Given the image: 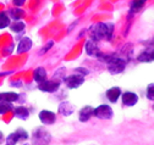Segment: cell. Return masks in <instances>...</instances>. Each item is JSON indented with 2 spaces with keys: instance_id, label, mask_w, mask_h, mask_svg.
<instances>
[{
  "instance_id": "obj_21",
  "label": "cell",
  "mask_w": 154,
  "mask_h": 145,
  "mask_svg": "<svg viewBox=\"0 0 154 145\" xmlns=\"http://www.w3.org/2000/svg\"><path fill=\"white\" fill-rule=\"evenodd\" d=\"M144 1L143 0H132V3H131V9H130V15L132 16L133 12H136V11H140L143 6H144Z\"/></svg>"
},
{
  "instance_id": "obj_23",
  "label": "cell",
  "mask_w": 154,
  "mask_h": 145,
  "mask_svg": "<svg viewBox=\"0 0 154 145\" xmlns=\"http://www.w3.org/2000/svg\"><path fill=\"white\" fill-rule=\"evenodd\" d=\"M12 108H14V105L12 102H3V101H0V115H4L9 111H12Z\"/></svg>"
},
{
  "instance_id": "obj_26",
  "label": "cell",
  "mask_w": 154,
  "mask_h": 145,
  "mask_svg": "<svg viewBox=\"0 0 154 145\" xmlns=\"http://www.w3.org/2000/svg\"><path fill=\"white\" fill-rule=\"evenodd\" d=\"M53 45H54V42H53V40H50V42H49V43H48V44L44 46V49H42V50L39 51V54H41V55H43V54H45V52H47V51H48V50H49V49H50Z\"/></svg>"
},
{
  "instance_id": "obj_16",
  "label": "cell",
  "mask_w": 154,
  "mask_h": 145,
  "mask_svg": "<svg viewBox=\"0 0 154 145\" xmlns=\"http://www.w3.org/2000/svg\"><path fill=\"white\" fill-rule=\"evenodd\" d=\"M59 112L63 116H70L75 112V106L69 101H63L59 105Z\"/></svg>"
},
{
  "instance_id": "obj_8",
  "label": "cell",
  "mask_w": 154,
  "mask_h": 145,
  "mask_svg": "<svg viewBox=\"0 0 154 145\" xmlns=\"http://www.w3.org/2000/svg\"><path fill=\"white\" fill-rule=\"evenodd\" d=\"M85 50L87 52L88 56H93V58H99L102 55V52L99 50V46L97 45V43L93 42L92 39L87 40L85 44Z\"/></svg>"
},
{
  "instance_id": "obj_4",
  "label": "cell",
  "mask_w": 154,
  "mask_h": 145,
  "mask_svg": "<svg viewBox=\"0 0 154 145\" xmlns=\"http://www.w3.org/2000/svg\"><path fill=\"white\" fill-rule=\"evenodd\" d=\"M93 116H95L99 120H110L114 116V110L111 108L110 105L103 104L99 105L98 107H95L93 110Z\"/></svg>"
},
{
  "instance_id": "obj_29",
  "label": "cell",
  "mask_w": 154,
  "mask_h": 145,
  "mask_svg": "<svg viewBox=\"0 0 154 145\" xmlns=\"http://www.w3.org/2000/svg\"><path fill=\"white\" fill-rule=\"evenodd\" d=\"M143 1H144V3H146V1H147V0H143Z\"/></svg>"
},
{
  "instance_id": "obj_9",
  "label": "cell",
  "mask_w": 154,
  "mask_h": 145,
  "mask_svg": "<svg viewBox=\"0 0 154 145\" xmlns=\"http://www.w3.org/2000/svg\"><path fill=\"white\" fill-rule=\"evenodd\" d=\"M121 100L125 106L131 107L138 102V95L133 92H125V93H121Z\"/></svg>"
},
{
  "instance_id": "obj_5",
  "label": "cell",
  "mask_w": 154,
  "mask_h": 145,
  "mask_svg": "<svg viewBox=\"0 0 154 145\" xmlns=\"http://www.w3.org/2000/svg\"><path fill=\"white\" fill-rule=\"evenodd\" d=\"M28 139V133L26 129H22V128H18L16 132L9 134L5 139V144L6 145H16L18 141L21 140H27Z\"/></svg>"
},
{
  "instance_id": "obj_1",
  "label": "cell",
  "mask_w": 154,
  "mask_h": 145,
  "mask_svg": "<svg viewBox=\"0 0 154 145\" xmlns=\"http://www.w3.org/2000/svg\"><path fill=\"white\" fill-rule=\"evenodd\" d=\"M89 32H91V39L93 42L110 40L112 37V33H114V25L100 22L97 25H93L89 28Z\"/></svg>"
},
{
  "instance_id": "obj_3",
  "label": "cell",
  "mask_w": 154,
  "mask_h": 145,
  "mask_svg": "<svg viewBox=\"0 0 154 145\" xmlns=\"http://www.w3.org/2000/svg\"><path fill=\"white\" fill-rule=\"evenodd\" d=\"M51 140L50 133L43 127H38L32 134V145H49Z\"/></svg>"
},
{
  "instance_id": "obj_10",
  "label": "cell",
  "mask_w": 154,
  "mask_h": 145,
  "mask_svg": "<svg viewBox=\"0 0 154 145\" xmlns=\"http://www.w3.org/2000/svg\"><path fill=\"white\" fill-rule=\"evenodd\" d=\"M38 117H39V121L43 123V124H54L55 121H56V115L55 112L53 111H49V110H42L39 112V115H38Z\"/></svg>"
},
{
  "instance_id": "obj_25",
  "label": "cell",
  "mask_w": 154,
  "mask_h": 145,
  "mask_svg": "<svg viewBox=\"0 0 154 145\" xmlns=\"http://www.w3.org/2000/svg\"><path fill=\"white\" fill-rule=\"evenodd\" d=\"M76 72H77V73H79V75H81V76H87L88 73H89V71L87 70V68H85V67H79V68H76L75 70Z\"/></svg>"
},
{
  "instance_id": "obj_17",
  "label": "cell",
  "mask_w": 154,
  "mask_h": 145,
  "mask_svg": "<svg viewBox=\"0 0 154 145\" xmlns=\"http://www.w3.org/2000/svg\"><path fill=\"white\" fill-rule=\"evenodd\" d=\"M18 99V94L15 92H3L0 93V101L3 102H15Z\"/></svg>"
},
{
  "instance_id": "obj_14",
  "label": "cell",
  "mask_w": 154,
  "mask_h": 145,
  "mask_svg": "<svg viewBox=\"0 0 154 145\" xmlns=\"http://www.w3.org/2000/svg\"><path fill=\"white\" fill-rule=\"evenodd\" d=\"M14 116L18 120H27L29 117V110L26 107V106H17V107H14Z\"/></svg>"
},
{
  "instance_id": "obj_7",
  "label": "cell",
  "mask_w": 154,
  "mask_h": 145,
  "mask_svg": "<svg viewBox=\"0 0 154 145\" xmlns=\"http://www.w3.org/2000/svg\"><path fill=\"white\" fill-rule=\"evenodd\" d=\"M60 88V82L56 81H44L38 84V89L43 93H55Z\"/></svg>"
},
{
  "instance_id": "obj_2",
  "label": "cell",
  "mask_w": 154,
  "mask_h": 145,
  "mask_svg": "<svg viewBox=\"0 0 154 145\" xmlns=\"http://www.w3.org/2000/svg\"><path fill=\"white\" fill-rule=\"evenodd\" d=\"M100 61H104L106 64L108 71L111 75H119L121 72H124V70L126 68L127 61L122 58L116 56L115 54H111V55H102L98 58Z\"/></svg>"
},
{
  "instance_id": "obj_18",
  "label": "cell",
  "mask_w": 154,
  "mask_h": 145,
  "mask_svg": "<svg viewBox=\"0 0 154 145\" xmlns=\"http://www.w3.org/2000/svg\"><path fill=\"white\" fill-rule=\"evenodd\" d=\"M153 59H154L153 49H147V50H144L143 52L140 54L138 58H137V60H138L140 62H152Z\"/></svg>"
},
{
  "instance_id": "obj_13",
  "label": "cell",
  "mask_w": 154,
  "mask_h": 145,
  "mask_svg": "<svg viewBox=\"0 0 154 145\" xmlns=\"http://www.w3.org/2000/svg\"><path fill=\"white\" fill-rule=\"evenodd\" d=\"M31 48H32V39L28 38V37H23V38L20 40V43H18V45H17L16 52H17V54L27 52Z\"/></svg>"
},
{
  "instance_id": "obj_19",
  "label": "cell",
  "mask_w": 154,
  "mask_h": 145,
  "mask_svg": "<svg viewBox=\"0 0 154 145\" xmlns=\"http://www.w3.org/2000/svg\"><path fill=\"white\" fill-rule=\"evenodd\" d=\"M11 23V19L9 17L8 12L5 11H2L0 12V29H4V28H8Z\"/></svg>"
},
{
  "instance_id": "obj_22",
  "label": "cell",
  "mask_w": 154,
  "mask_h": 145,
  "mask_svg": "<svg viewBox=\"0 0 154 145\" xmlns=\"http://www.w3.org/2000/svg\"><path fill=\"white\" fill-rule=\"evenodd\" d=\"M8 13H10L11 19H14L15 21H20V19L25 15V12H23L21 9H11V10H9ZM10 16H9V17H10Z\"/></svg>"
},
{
  "instance_id": "obj_20",
  "label": "cell",
  "mask_w": 154,
  "mask_h": 145,
  "mask_svg": "<svg viewBox=\"0 0 154 145\" xmlns=\"http://www.w3.org/2000/svg\"><path fill=\"white\" fill-rule=\"evenodd\" d=\"M10 29L14 32V33H21L25 31L26 28V23L23 21H15L12 23H10Z\"/></svg>"
},
{
  "instance_id": "obj_6",
  "label": "cell",
  "mask_w": 154,
  "mask_h": 145,
  "mask_svg": "<svg viewBox=\"0 0 154 145\" xmlns=\"http://www.w3.org/2000/svg\"><path fill=\"white\" fill-rule=\"evenodd\" d=\"M64 83L70 89H77L85 83V77L79 75V73H73V75L67 76L66 78H64Z\"/></svg>"
},
{
  "instance_id": "obj_24",
  "label": "cell",
  "mask_w": 154,
  "mask_h": 145,
  "mask_svg": "<svg viewBox=\"0 0 154 145\" xmlns=\"http://www.w3.org/2000/svg\"><path fill=\"white\" fill-rule=\"evenodd\" d=\"M153 89H154V85L153 83H150L148 87H147V99L153 101L154 100V96H153Z\"/></svg>"
},
{
  "instance_id": "obj_12",
  "label": "cell",
  "mask_w": 154,
  "mask_h": 145,
  "mask_svg": "<svg viewBox=\"0 0 154 145\" xmlns=\"http://www.w3.org/2000/svg\"><path fill=\"white\" fill-rule=\"evenodd\" d=\"M47 76H48V73H47V70L44 67H37L33 71V79L38 84L47 81Z\"/></svg>"
},
{
  "instance_id": "obj_11",
  "label": "cell",
  "mask_w": 154,
  "mask_h": 145,
  "mask_svg": "<svg viewBox=\"0 0 154 145\" xmlns=\"http://www.w3.org/2000/svg\"><path fill=\"white\" fill-rule=\"evenodd\" d=\"M106 99L111 104H115V102H118L119 98L121 96V89L119 87H111L106 90Z\"/></svg>"
},
{
  "instance_id": "obj_27",
  "label": "cell",
  "mask_w": 154,
  "mask_h": 145,
  "mask_svg": "<svg viewBox=\"0 0 154 145\" xmlns=\"http://www.w3.org/2000/svg\"><path fill=\"white\" fill-rule=\"evenodd\" d=\"M25 3H26V0H12V4H14L16 7H21V6H23Z\"/></svg>"
},
{
  "instance_id": "obj_28",
  "label": "cell",
  "mask_w": 154,
  "mask_h": 145,
  "mask_svg": "<svg viewBox=\"0 0 154 145\" xmlns=\"http://www.w3.org/2000/svg\"><path fill=\"white\" fill-rule=\"evenodd\" d=\"M3 143H4V134L0 132V145H2Z\"/></svg>"
},
{
  "instance_id": "obj_15",
  "label": "cell",
  "mask_w": 154,
  "mask_h": 145,
  "mask_svg": "<svg viewBox=\"0 0 154 145\" xmlns=\"http://www.w3.org/2000/svg\"><path fill=\"white\" fill-rule=\"evenodd\" d=\"M93 110H94V107L92 106H85L82 107L80 112H79V120L80 122H87L89 121V118L93 116Z\"/></svg>"
}]
</instances>
